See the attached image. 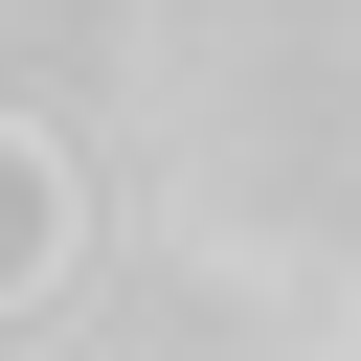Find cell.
<instances>
[{
  "mask_svg": "<svg viewBox=\"0 0 361 361\" xmlns=\"http://www.w3.org/2000/svg\"><path fill=\"white\" fill-rule=\"evenodd\" d=\"M0 271H45V158H0Z\"/></svg>",
  "mask_w": 361,
  "mask_h": 361,
  "instance_id": "cell-1",
  "label": "cell"
}]
</instances>
